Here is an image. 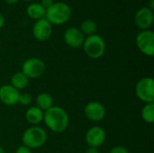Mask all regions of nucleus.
I'll return each mask as SVG.
<instances>
[{
    "mask_svg": "<svg viewBox=\"0 0 154 153\" xmlns=\"http://www.w3.org/2000/svg\"><path fill=\"white\" fill-rule=\"evenodd\" d=\"M43 122L51 132L60 133L65 132L69 127V117L65 109L57 106H52L44 112Z\"/></svg>",
    "mask_w": 154,
    "mask_h": 153,
    "instance_id": "nucleus-1",
    "label": "nucleus"
},
{
    "mask_svg": "<svg viewBox=\"0 0 154 153\" xmlns=\"http://www.w3.org/2000/svg\"><path fill=\"white\" fill-rule=\"evenodd\" d=\"M71 16V8L64 2H54L45 12V19L52 25L67 23Z\"/></svg>",
    "mask_w": 154,
    "mask_h": 153,
    "instance_id": "nucleus-2",
    "label": "nucleus"
},
{
    "mask_svg": "<svg viewBox=\"0 0 154 153\" xmlns=\"http://www.w3.org/2000/svg\"><path fill=\"white\" fill-rule=\"evenodd\" d=\"M47 141L46 131L39 125H32L27 128L22 135L23 145L31 150L41 148Z\"/></svg>",
    "mask_w": 154,
    "mask_h": 153,
    "instance_id": "nucleus-3",
    "label": "nucleus"
},
{
    "mask_svg": "<svg viewBox=\"0 0 154 153\" xmlns=\"http://www.w3.org/2000/svg\"><path fill=\"white\" fill-rule=\"evenodd\" d=\"M82 46L86 55L92 60L101 58L106 51L105 40L97 33L86 37Z\"/></svg>",
    "mask_w": 154,
    "mask_h": 153,
    "instance_id": "nucleus-4",
    "label": "nucleus"
},
{
    "mask_svg": "<svg viewBox=\"0 0 154 153\" xmlns=\"http://www.w3.org/2000/svg\"><path fill=\"white\" fill-rule=\"evenodd\" d=\"M136 96L145 104L154 103V80L151 77L141 78L135 86Z\"/></svg>",
    "mask_w": 154,
    "mask_h": 153,
    "instance_id": "nucleus-5",
    "label": "nucleus"
},
{
    "mask_svg": "<svg viewBox=\"0 0 154 153\" xmlns=\"http://www.w3.org/2000/svg\"><path fill=\"white\" fill-rule=\"evenodd\" d=\"M46 70V66L43 60L39 58H30L24 60L22 65V72L28 78H38L42 77Z\"/></svg>",
    "mask_w": 154,
    "mask_h": 153,
    "instance_id": "nucleus-6",
    "label": "nucleus"
},
{
    "mask_svg": "<svg viewBox=\"0 0 154 153\" xmlns=\"http://www.w3.org/2000/svg\"><path fill=\"white\" fill-rule=\"evenodd\" d=\"M136 46L139 50L148 56L152 57L154 55V33L151 30L141 31L135 39Z\"/></svg>",
    "mask_w": 154,
    "mask_h": 153,
    "instance_id": "nucleus-7",
    "label": "nucleus"
},
{
    "mask_svg": "<svg viewBox=\"0 0 154 153\" xmlns=\"http://www.w3.org/2000/svg\"><path fill=\"white\" fill-rule=\"evenodd\" d=\"M52 34V25L45 17L36 20L32 26V35L39 41H45Z\"/></svg>",
    "mask_w": 154,
    "mask_h": 153,
    "instance_id": "nucleus-8",
    "label": "nucleus"
},
{
    "mask_svg": "<svg viewBox=\"0 0 154 153\" xmlns=\"http://www.w3.org/2000/svg\"><path fill=\"white\" fill-rule=\"evenodd\" d=\"M84 115L91 122H100L106 116V108L101 103L91 101L85 106Z\"/></svg>",
    "mask_w": 154,
    "mask_h": 153,
    "instance_id": "nucleus-9",
    "label": "nucleus"
},
{
    "mask_svg": "<svg viewBox=\"0 0 154 153\" xmlns=\"http://www.w3.org/2000/svg\"><path fill=\"white\" fill-rule=\"evenodd\" d=\"M153 11L148 6L138 9L134 15L135 25L142 31L149 30L153 23Z\"/></svg>",
    "mask_w": 154,
    "mask_h": 153,
    "instance_id": "nucleus-10",
    "label": "nucleus"
},
{
    "mask_svg": "<svg viewBox=\"0 0 154 153\" xmlns=\"http://www.w3.org/2000/svg\"><path fill=\"white\" fill-rule=\"evenodd\" d=\"M106 132L100 126H92L89 128L85 135V140L88 147L98 148L106 141Z\"/></svg>",
    "mask_w": 154,
    "mask_h": 153,
    "instance_id": "nucleus-11",
    "label": "nucleus"
},
{
    "mask_svg": "<svg viewBox=\"0 0 154 153\" xmlns=\"http://www.w3.org/2000/svg\"><path fill=\"white\" fill-rule=\"evenodd\" d=\"M63 39H64L65 43L69 47L78 49L83 45V42L85 40V35L81 32L79 28L69 27L64 32Z\"/></svg>",
    "mask_w": 154,
    "mask_h": 153,
    "instance_id": "nucleus-12",
    "label": "nucleus"
},
{
    "mask_svg": "<svg viewBox=\"0 0 154 153\" xmlns=\"http://www.w3.org/2000/svg\"><path fill=\"white\" fill-rule=\"evenodd\" d=\"M19 96V90L14 88L10 84L0 87V101L5 106H13L18 104Z\"/></svg>",
    "mask_w": 154,
    "mask_h": 153,
    "instance_id": "nucleus-13",
    "label": "nucleus"
},
{
    "mask_svg": "<svg viewBox=\"0 0 154 153\" xmlns=\"http://www.w3.org/2000/svg\"><path fill=\"white\" fill-rule=\"evenodd\" d=\"M43 114L44 112L41 110L39 107L31 106L25 112V119L32 125H38L41 122L43 121Z\"/></svg>",
    "mask_w": 154,
    "mask_h": 153,
    "instance_id": "nucleus-14",
    "label": "nucleus"
},
{
    "mask_svg": "<svg viewBox=\"0 0 154 153\" xmlns=\"http://www.w3.org/2000/svg\"><path fill=\"white\" fill-rule=\"evenodd\" d=\"M46 9L40 3H32L26 8V13L28 16L34 20L42 19L45 16Z\"/></svg>",
    "mask_w": 154,
    "mask_h": 153,
    "instance_id": "nucleus-15",
    "label": "nucleus"
},
{
    "mask_svg": "<svg viewBox=\"0 0 154 153\" xmlns=\"http://www.w3.org/2000/svg\"><path fill=\"white\" fill-rule=\"evenodd\" d=\"M36 106L42 111H46L53 106V98L49 93H41L36 96Z\"/></svg>",
    "mask_w": 154,
    "mask_h": 153,
    "instance_id": "nucleus-16",
    "label": "nucleus"
},
{
    "mask_svg": "<svg viewBox=\"0 0 154 153\" xmlns=\"http://www.w3.org/2000/svg\"><path fill=\"white\" fill-rule=\"evenodd\" d=\"M10 81H11V84H10L11 86H13L17 90H21L27 87L29 83V78L22 71H18V72H15L11 77Z\"/></svg>",
    "mask_w": 154,
    "mask_h": 153,
    "instance_id": "nucleus-17",
    "label": "nucleus"
},
{
    "mask_svg": "<svg viewBox=\"0 0 154 153\" xmlns=\"http://www.w3.org/2000/svg\"><path fill=\"white\" fill-rule=\"evenodd\" d=\"M79 30L84 35L86 34L89 36V35L96 33L97 30V23L93 19H86L81 23Z\"/></svg>",
    "mask_w": 154,
    "mask_h": 153,
    "instance_id": "nucleus-18",
    "label": "nucleus"
},
{
    "mask_svg": "<svg viewBox=\"0 0 154 153\" xmlns=\"http://www.w3.org/2000/svg\"><path fill=\"white\" fill-rule=\"evenodd\" d=\"M142 118L147 124H152L154 121V103L145 104L142 109Z\"/></svg>",
    "mask_w": 154,
    "mask_h": 153,
    "instance_id": "nucleus-19",
    "label": "nucleus"
},
{
    "mask_svg": "<svg viewBox=\"0 0 154 153\" xmlns=\"http://www.w3.org/2000/svg\"><path fill=\"white\" fill-rule=\"evenodd\" d=\"M32 101V97L29 93H23L20 94L18 103L22 106H29Z\"/></svg>",
    "mask_w": 154,
    "mask_h": 153,
    "instance_id": "nucleus-20",
    "label": "nucleus"
},
{
    "mask_svg": "<svg viewBox=\"0 0 154 153\" xmlns=\"http://www.w3.org/2000/svg\"><path fill=\"white\" fill-rule=\"evenodd\" d=\"M109 153H130L129 150L127 148H125V146H122V145H117V146H115L113 147Z\"/></svg>",
    "mask_w": 154,
    "mask_h": 153,
    "instance_id": "nucleus-21",
    "label": "nucleus"
},
{
    "mask_svg": "<svg viewBox=\"0 0 154 153\" xmlns=\"http://www.w3.org/2000/svg\"><path fill=\"white\" fill-rule=\"evenodd\" d=\"M14 153H32V150L29 149L28 147L24 146V145H21L19 146L16 150H15V152Z\"/></svg>",
    "mask_w": 154,
    "mask_h": 153,
    "instance_id": "nucleus-22",
    "label": "nucleus"
},
{
    "mask_svg": "<svg viewBox=\"0 0 154 153\" xmlns=\"http://www.w3.org/2000/svg\"><path fill=\"white\" fill-rule=\"evenodd\" d=\"M53 3H54L53 0H42L40 4H41L45 9H48Z\"/></svg>",
    "mask_w": 154,
    "mask_h": 153,
    "instance_id": "nucleus-23",
    "label": "nucleus"
},
{
    "mask_svg": "<svg viewBox=\"0 0 154 153\" xmlns=\"http://www.w3.org/2000/svg\"><path fill=\"white\" fill-rule=\"evenodd\" d=\"M85 153H99L97 148H92V147H88L87 150H86V152Z\"/></svg>",
    "mask_w": 154,
    "mask_h": 153,
    "instance_id": "nucleus-24",
    "label": "nucleus"
},
{
    "mask_svg": "<svg viewBox=\"0 0 154 153\" xmlns=\"http://www.w3.org/2000/svg\"><path fill=\"white\" fill-rule=\"evenodd\" d=\"M4 25H5V16H4L3 14L0 12V29L3 28Z\"/></svg>",
    "mask_w": 154,
    "mask_h": 153,
    "instance_id": "nucleus-25",
    "label": "nucleus"
},
{
    "mask_svg": "<svg viewBox=\"0 0 154 153\" xmlns=\"http://www.w3.org/2000/svg\"><path fill=\"white\" fill-rule=\"evenodd\" d=\"M5 3H7L8 5H14V4H16L19 0H5Z\"/></svg>",
    "mask_w": 154,
    "mask_h": 153,
    "instance_id": "nucleus-26",
    "label": "nucleus"
},
{
    "mask_svg": "<svg viewBox=\"0 0 154 153\" xmlns=\"http://www.w3.org/2000/svg\"><path fill=\"white\" fill-rule=\"evenodd\" d=\"M150 9H152L153 11L154 8V0H150V3H149V6H148Z\"/></svg>",
    "mask_w": 154,
    "mask_h": 153,
    "instance_id": "nucleus-27",
    "label": "nucleus"
},
{
    "mask_svg": "<svg viewBox=\"0 0 154 153\" xmlns=\"http://www.w3.org/2000/svg\"><path fill=\"white\" fill-rule=\"evenodd\" d=\"M0 153H5V149H4L2 146H0Z\"/></svg>",
    "mask_w": 154,
    "mask_h": 153,
    "instance_id": "nucleus-28",
    "label": "nucleus"
},
{
    "mask_svg": "<svg viewBox=\"0 0 154 153\" xmlns=\"http://www.w3.org/2000/svg\"><path fill=\"white\" fill-rule=\"evenodd\" d=\"M24 1H32V0H24Z\"/></svg>",
    "mask_w": 154,
    "mask_h": 153,
    "instance_id": "nucleus-29",
    "label": "nucleus"
}]
</instances>
